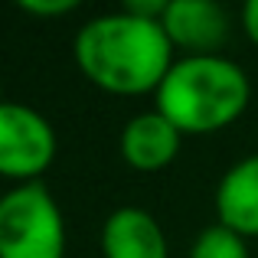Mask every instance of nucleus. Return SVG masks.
Returning <instances> with one entry per match:
<instances>
[{
  "label": "nucleus",
  "instance_id": "obj_1",
  "mask_svg": "<svg viewBox=\"0 0 258 258\" xmlns=\"http://www.w3.org/2000/svg\"><path fill=\"white\" fill-rule=\"evenodd\" d=\"M72 56L88 82L111 95L157 92L176 62L160 20L134 17L124 7L88 20L76 33Z\"/></svg>",
  "mask_w": 258,
  "mask_h": 258
},
{
  "label": "nucleus",
  "instance_id": "obj_2",
  "mask_svg": "<svg viewBox=\"0 0 258 258\" xmlns=\"http://www.w3.org/2000/svg\"><path fill=\"white\" fill-rule=\"evenodd\" d=\"M252 98L245 69L226 56H183L154 92V108L183 138L216 134L239 121Z\"/></svg>",
  "mask_w": 258,
  "mask_h": 258
},
{
  "label": "nucleus",
  "instance_id": "obj_3",
  "mask_svg": "<svg viewBox=\"0 0 258 258\" xmlns=\"http://www.w3.org/2000/svg\"><path fill=\"white\" fill-rule=\"evenodd\" d=\"M0 258H66V219L46 183H17L0 196Z\"/></svg>",
  "mask_w": 258,
  "mask_h": 258
},
{
  "label": "nucleus",
  "instance_id": "obj_4",
  "mask_svg": "<svg viewBox=\"0 0 258 258\" xmlns=\"http://www.w3.org/2000/svg\"><path fill=\"white\" fill-rule=\"evenodd\" d=\"M56 151L59 141L46 114L20 101L0 105V176L36 183L52 167Z\"/></svg>",
  "mask_w": 258,
  "mask_h": 258
},
{
  "label": "nucleus",
  "instance_id": "obj_5",
  "mask_svg": "<svg viewBox=\"0 0 258 258\" xmlns=\"http://www.w3.org/2000/svg\"><path fill=\"white\" fill-rule=\"evenodd\" d=\"M164 26L173 52L186 56H219L229 39V13L216 0H170L164 10Z\"/></svg>",
  "mask_w": 258,
  "mask_h": 258
},
{
  "label": "nucleus",
  "instance_id": "obj_6",
  "mask_svg": "<svg viewBox=\"0 0 258 258\" xmlns=\"http://www.w3.org/2000/svg\"><path fill=\"white\" fill-rule=\"evenodd\" d=\"M183 147V134L173 121H167L157 108L141 111L121 127L118 151L131 170L138 173H157L170 167Z\"/></svg>",
  "mask_w": 258,
  "mask_h": 258
},
{
  "label": "nucleus",
  "instance_id": "obj_7",
  "mask_svg": "<svg viewBox=\"0 0 258 258\" xmlns=\"http://www.w3.org/2000/svg\"><path fill=\"white\" fill-rule=\"evenodd\" d=\"M101 258H170L164 226L141 206H118L101 226Z\"/></svg>",
  "mask_w": 258,
  "mask_h": 258
},
{
  "label": "nucleus",
  "instance_id": "obj_8",
  "mask_svg": "<svg viewBox=\"0 0 258 258\" xmlns=\"http://www.w3.org/2000/svg\"><path fill=\"white\" fill-rule=\"evenodd\" d=\"M216 222L242 239H258V154L242 157L222 173L216 186Z\"/></svg>",
  "mask_w": 258,
  "mask_h": 258
},
{
  "label": "nucleus",
  "instance_id": "obj_9",
  "mask_svg": "<svg viewBox=\"0 0 258 258\" xmlns=\"http://www.w3.org/2000/svg\"><path fill=\"white\" fill-rule=\"evenodd\" d=\"M189 258H248V245L239 232L226 229L222 222H213L193 239Z\"/></svg>",
  "mask_w": 258,
  "mask_h": 258
},
{
  "label": "nucleus",
  "instance_id": "obj_10",
  "mask_svg": "<svg viewBox=\"0 0 258 258\" xmlns=\"http://www.w3.org/2000/svg\"><path fill=\"white\" fill-rule=\"evenodd\" d=\"M20 10L26 17H66V13L79 10V0H20Z\"/></svg>",
  "mask_w": 258,
  "mask_h": 258
},
{
  "label": "nucleus",
  "instance_id": "obj_11",
  "mask_svg": "<svg viewBox=\"0 0 258 258\" xmlns=\"http://www.w3.org/2000/svg\"><path fill=\"white\" fill-rule=\"evenodd\" d=\"M242 30H245V36L258 46V0H248V4L242 7Z\"/></svg>",
  "mask_w": 258,
  "mask_h": 258
},
{
  "label": "nucleus",
  "instance_id": "obj_12",
  "mask_svg": "<svg viewBox=\"0 0 258 258\" xmlns=\"http://www.w3.org/2000/svg\"><path fill=\"white\" fill-rule=\"evenodd\" d=\"M4 101H7V98H4V82H0V105H4Z\"/></svg>",
  "mask_w": 258,
  "mask_h": 258
}]
</instances>
